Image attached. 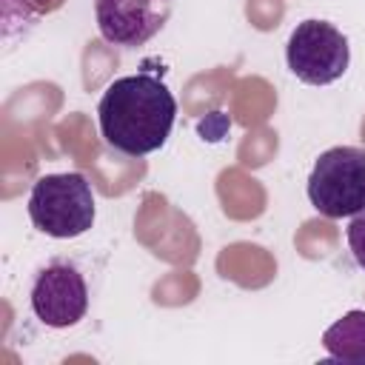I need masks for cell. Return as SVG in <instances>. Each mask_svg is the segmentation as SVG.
<instances>
[{
	"label": "cell",
	"instance_id": "6da1fadb",
	"mask_svg": "<svg viewBox=\"0 0 365 365\" xmlns=\"http://www.w3.org/2000/svg\"><path fill=\"white\" fill-rule=\"evenodd\" d=\"M174 120L177 100L154 71L117 77L97 103L103 140L125 157H145L163 148Z\"/></svg>",
	"mask_w": 365,
	"mask_h": 365
},
{
	"label": "cell",
	"instance_id": "7a4b0ae2",
	"mask_svg": "<svg viewBox=\"0 0 365 365\" xmlns=\"http://www.w3.org/2000/svg\"><path fill=\"white\" fill-rule=\"evenodd\" d=\"M97 202L91 182L80 171L46 174L31 185L29 220L54 240H74L94 225Z\"/></svg>",
	"mask_w": 365,
	"mask_h": 365
},
{
	"label": "cell",
	"instance_id": "3957f363",
	"mask_svg": "<svg viewBox=\"0 0 365 365\" xmlns=\"http://www.w3.org/2000/svg\"><path fill=\"white\" fill-rule=\"evenodd\" d=\"M308 200L331 220L365 211V148L334 145L322 151L308 177Z\"/></svg>",
	"mask_w": 365,
	"mask_h": 365
},
{
	"label": "cell",
	"instance_id": "277c9868",
	"mask_svg": "<svg viewBox=\"0 0 365 365\" xmlns=\"http://www.w3.org/2000/svg\"><path fill=\"white\" fill-rule=\"evenodd\" d=\"M285 60L297 80L308 86H331L348 71L351 46L334 23L311 17L297 23V29L291 31Z\"/></svg>",
	"mask_w": 365,
	"mask_h": 365
},
{
	"label": "cell",
	"instance_id": "5b68a950",
	"mask_svg": "<svg viewBox=\"0 0 365 365\" xmlns=\"http://www.w3.org/2000/svg\"><path fill=\"white\" fill-rule=\"evenodd\" d=\"M31 311L48 328H71L88 311V285L77 265L54 259L34 277Z\"/></svg>",
	"mask_w": 365,
	"mask_h": 365
},
{
	"label": "cell",
	"instance_id": "8992f818",
	"mask_svg": "<svg viewBox=\"0 0 365 365\" xmlns=\"http://www.w3.org/2000/svg\"><path fill=\"white\" fill-rule=\"evenodd\" d=\"M174 0H94L97 29L106 43L120 48H140L163 31Z\"/></svg>",
	"mask_w": 365,
	"mask_h": 365
},
{
	"label": "cell",
	"instance_id": "52a82bcc",
	"mask_svg": "<svg viewBox=\"0 0 365 365\" xmlns=\"http://www.w3.org/2000/svg\"><path fill=\"white\" fill-rule=\"evenodd\" d=\"M322 348L334 359L362 362L365 359V311H348L331 328H325Z\"/></svg>",
	"mask_w": 365,
	"mask_h": 365
},
{
	"label": "cell",
	"instance_id": "ba28073f",
	"mask_svg": "<svg viewBox=\"0 0 365 365\" xmlns=\"http://www.w3.org/2000/svg\"><path fill=\"white\" fill-rule=\"evenodd\" d=\"M348 248H351L356 265L365 271V211L354 214L348 222Z\"/></svg>",
	"mask_w": 365,
	"mask_h": 365
}]
</instances>
